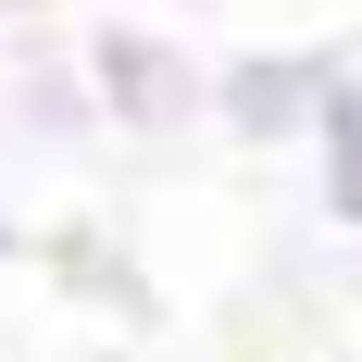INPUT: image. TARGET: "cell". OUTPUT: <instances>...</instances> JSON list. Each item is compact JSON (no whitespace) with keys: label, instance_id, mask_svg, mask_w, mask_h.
<instances>
[{"label":"cell","instance_id":"cell-1","mask_svg":"<svg viewBox=\"0 0 362 362\" xmlns=\"http://www.w3.org/2000/svg\"><path fill=\"white\" fill-rule=\"evenodd\" d=\"M75 63H88V100H100V125L112 138H187V125H213V63L187 50V37H163V25H88L75 37Z\"/></svg>","mask_w":362,"mask_h":362},{"label":"cell","instance_id":"cell-2","mask_svg":"<svg viewBox=\"0 0 362 362\" xmlns=\"http://www.w3.org/2000/svg\"><path fill=\"white\" fill-rule=\"evenodd\" d=\"M337 75H350V50L337 37H262V50H225L213 63V138H238L250 163H275V150H313V125H325Z\"/></svg>","mask_w":362,"mask_h":362},{"label":"cell","instance_id":"cell-3","mask_svg":"<svg viewBox=\"0 0 362 362\" xmlns=\"http://www.w3.org/2000/svg\"><path fill=\"white\" fill-rule=\"evenodd\" d=\"M0 125H13L25 150H75V138H100V100H88V63L37 37L25 63H13V88H0Z\"/></svg>","mask_w":362,"mask_h":362},{"label":"cell","instance_id":"cell-4","mask_svg":"<svg viewBox=\"0 0 362 362\" xmlns=\"http://www.w3.org/2000/svg\"><path fill=\"white\" fill-rule=\"evenodd\" d=\"M313 225L325 238H362V63L337 75V100H325V125H313Z\"/></svg>","mask_w":362,"mask_h":362},{"label":"cell","instance_id":"cell-5","mask_svg":"<svg viewBox=\"0 0 362 362\" xmlns=\"http://www.w3.org/2000/svg\"><path fill=\"white\" fill-rule=\"evenodd\" d=\"M13 250H25V225H13V213H0V262H13Z\"/></svg>","mask_w":362,"mask_h":362}]
</instances>
